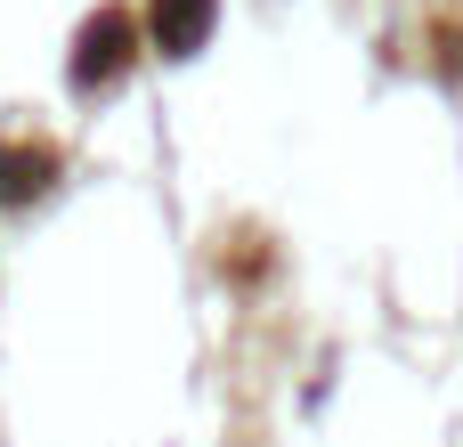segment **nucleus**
Segmentation results:
<instances>
[{
  "label": "nucleus",
  "instance_id": "f257e3e1",
  "mask_svg": "<svg viewBox=\"0 0 463 447\" xmlns=\"http://www.w3.org/2000/svg\"><path fill=\"white\" fill-rule=\"evenodd\" d=\"M212 24V0H155V41L163 49H195Z\"/></svg>",
  "mask_w": 463,
  "mask_h": 447
}]
</instances>
